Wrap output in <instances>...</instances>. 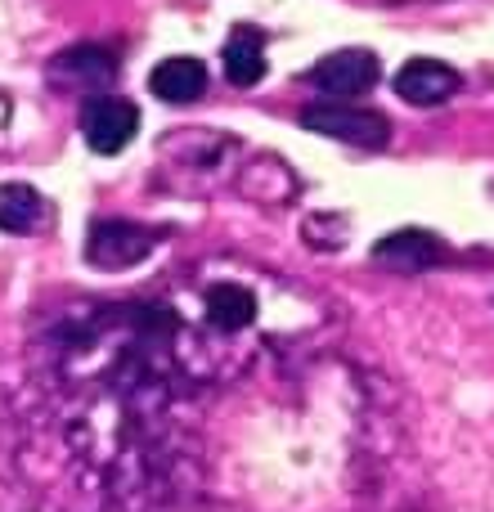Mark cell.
<instances>
[{
    "instance_id": "1",
    "label": "cell",
    "mask_w": 494,
    "mask_h": 512,
    "mask_svg": "<svg viewBox=\"0 0 494 512\" xmlns=\"http://www.w3.org/2000/svg\"><path fill=\"white\" fill-rule=\"evenodd\" d=\"M301 126L306 131H319L328 140H346L355 149H382L391 140V126L382 113H369V108H342V104H310L301 108Z\"/></svg>"
},
{
    "instance_id": "2",
    "label": "cell",
    "mask_w": 494,
    "mask_h": 512,
    "mask_svg": "<svg viewBox=\"0 0 494 512\" xmlns=\"http://www.w3.org/2000/svg\"><path fill=\"white\" fill-rule=\"evenodd\" d=\"M158 243H162L158 230H144L135 221H95V230L86 239V261L95 270H131Z\"/></svg>"
},
{
    "instance_id": "3",
    "label": "cell",
    "mask_w": 494,
    "mask_h": 512,
    "mask_svg": "<svg viewBox=\"0 0 494 512\" xmlns=\"http://www.w3.org/2000/svg\"><path fill=\"white\" fill-rule=\"evenodd\" d=\"M135 131H140V113H135L131 99L95 95L81 108V135H86V144L95 153H104V158L122 153L126 144L135 140Z\"/></svg>"
},
{
    "instance_id": "4",
    "label": "cell",
    "mask_w": 494,
    "mask_h": 512,
    "mask_svg": "<svg viewBox=\"0 0 494 512\" xmlns=\"http://www.w3.org/2000/svg\"><path fill=\"white\" fill-rule=\"evenodd\" d=\"M378 77H382V63H378V54H369V50H337V54H328V59H319L315 72H310V81L333 99L369 95V90L378 86Z\"/></svg>"
},
{
    "instance_id": "5",
    "label": "cell",
    "mask_w": 494,
    "mask_h": 512,
    "mask_svg": "<svg viewBox=\"0 0 494 512\" xmlns=\"http://www.w3.org/2000/svg\"><path fill=\"white\" fill-rule=\"evenodd\" d=\"M203 324L207 333L216 337H239L247 328L256 324V292L243 288V283H212V288H203Z\"/></svg>"
},
{
    "instance_id": "6",
    "label": "cell",
    "mask_w": 494,
    "mask_h": 512,
    "mask_svg": "<svg viewBox=\"0 0 494 512\" xmlns=\"http://www.w3.org/2000/svg\"><path fill=\"white\" fill-rule=\"evenodd\" d=\"M117 72V54L108 45H72V50L54 54L50 81L59 90H99L108 86Z\"/></svg>"
},
{
    "instance_id": "7",
    "label": "cell",
    "mask_w": 494,
    "mask_h": 512,
    "mask_svg": "<svg viewBox=\"0 0 494 512\" xmlns=\"http://www.w3.org/2000/svg\"><path fill=\"white\" fill-rule=\"evenodd\" d=\"M459 90V72L441 59H409L405 68L396 72V95L409 99V104L427 108V104H441Z\"/></svg>"
},
{
    "instance_id": "8",
    "label": "cell",
    "mask_w": 494,
    "mask_h": 512,
    "mask_svg": "<svg viewBox=\"0 0 494 512\" xmlns=\"http://www.w3.org/2000/svg\"><path fill=\"white\" fill-rule=\"evenodd\" d=\"M445 256V243L427 230H400V234H387V239L373 248V261L382 270H400V274H414V270H427Z\"/></svg>"
},
{
    "instance_id": "9",
    "label": "cell",
    "mask_w": 494,
    "mask_h": 512,
    "mask_svg": "<svg viewBox=\"0 0 494 512\" xmlns=\"http://www.w3.org/2000/svg\"><path fill=\"white\" fill-rule=\"evenodd\" d=\"M149 90L162 99V104H194L207 90V68L189 54H176V59H162L149 77Z\"/></svg>"
},
{
    "instance_id": "10",
    "label": "cell",
    "mask_w": 494,
    "mask_h": 512,
    "mask_svg": "<svg viewBox=\"0 0 494 512\" xmlns=\"http://www.w3.org/2000/svg\"><path fill=\"white\" fill-rule=\"evenodd\" d=\"M265 72H270V63H265L261 32H252V27H234V36L225 41V77H230L234 86H256Z\"/></svg>"
},
{
    "instance_id": "11",
    "label": "cell",
    "mask_w": 494,
    "mask_h": 512,
    "mask_svg": "<svg viewBox=\"0 0 494 512\" xmlns=\"http://www.w3.org/2000/svg\"><path fill=\"white\" fill-rule=\"evenodd\" d=\"M45 225V203L32 185L14 180L0 185V230L5 234H36Z\"/></svg>"
},
{
    "instance_id": "12",
    "label": "cell",
    "mask_w": 494,
    "mask_h": 512,
    "mask_svg": "<svg viewBox=\"0 0 494 512\" xmlns=\"http://www.w3.org/2000/svg\"><path fill=\"white\" fill-rule=\"evenodd\" d=\"M9 131V99H0V135Z\"/></svg>"
}]
</instances>
